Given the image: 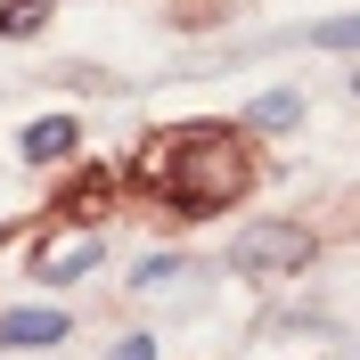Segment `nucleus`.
I'll list each match as a JSON object with an SVG mask.
<instances>
[{
	"mask_svg": "<svg viewBox=\"0 0 360 360\" xmlns=\"http://www.w3.org/2000/svg\"><path fill=\"white\" fill-rule=\"evenodd\" d=\"M58 336H66V311H8V319H0V344H17V352L58 344Z\"/></svg>",
	"mask_w": 360,
	"mask_h": 360,
	"instance_id": "5",
	"label": "nucleus"
},
{
	"mask_svg": "<svg viewBox=\"0 0 360 360\" xmlns=\"http://www.w3.org/2000/svg\"><path fill=\"white\" fill-rule=\"evenodd\" d=\"M229 270H246V278H295V270H311V229L303 221H246L238 246H229Z\"/></svg>",
	"mask_w": 360,
	"mask_h": 360,
	"instance_id": "2",
	"label": "nucleus"
},
{
	"mask_svg": "<svg viewBox=\"0 0 360 360\" xmlns=\"http://www.w3.org/2000/svg\"><path fill=\"white\" fill-rule=\"evenodd\" d=\"M139 172L156 180L164 205H180V213H221V205H238V188H246V148H238V131H221V123H188V131L148 139Z\"/></svg>",
	"mask_w": 360,
	"mask_h": 360,
	"instance_id": "1",
	"label": "nucleus"
},
{
	"mask_svg": "<svg viewBox=\"0 0 360 360\" xmlns=\"http://www.w3.org/2000/svg\"><path fill=\"white\" fill-rule=\"evenodd\" d=\"M107 188H115L107 172H82V180L66 188V213H98V197H107Z\"/></svg>",
	"mask_w": 360,
	"mask_h": 360,
	"instance_id": "9",
	"label": "nucleus"
},
{
	"mask_svg": "<svg viewBox=\"0 0 360 360\" xmlns=\"http://www.w3.org/2000/svg\"><path fill=\"white\" fill-rule=\"evenodd\" d=\"M41 17H49V0H8V8H0V33L17 41V33H33Z\"/></svg>",
	"mask_w": 360,
	"mask_h": 360,
	"instance_id": "8",
	"label": "nucleus"
},
{
	"mask_svg": "<svg viewBox=\"0 0 360 360\" xmlns=\"http://www.w3.org/2000/svg\"><path fill=\"white\" fill-rule=\"evenodd\" d=\"M254 123H262V131H295V123H303V98H295V90H270V98H254Z\"/></svg>",
	"mask_w": 360,
	"mask_h": 360,
	"instance_id": "6",
	"label": "nucleus"
},
{
	"mask_svg": "<svg viewBox=\"0 0 360 360\" xmlns=\"http://www.w3.org/2000/svg\"><path fill=\"white\" fill-rule=\"evenodd\" d=\"M74 115H41V123H25V164H66L74 156Z\"/></svg>",
	"mask_w": 360,
	"mask_h": 360,
	"instance_id": "4",
	"label": "nucleus"
},
{
	"mask_svg": "<svg viewBox=\"0 0 360 360\" xmlns=\"http://www.w3.org/2000/svg\"><path fill=\"white\" fill-rule=\"evenodd\" d=\"M180 270H188V262H180V254H148V262H139V278H131V287H139V295H172V287H180Z\"/></svg>",
	"mask_w": 360,
	"mask_h": 360,
	"instance_id": "7",
	"label": "nucleus"
},
{
	"mask_svg": "<svg viewBox=\"0 0 360 360\" xmlns=\"http://www.w3.org/2000/svg\"><path fill=\"white\" fill-rule=\"evenodd\" d=\"M319 49H352V17H328V25H319Z\"/></svg>",
	"mask_w": 360,
	"mask_h": 360,
	"instance_id": "10",
	"label": "nucleus"
},
{
	"mask_svg": "<svg viewBox=\"0 0 360 360\" xmlns=\"http://www.w3.org/2000/svg\"><path fill=\"white\" fill-rule=\"evenodd\" d=\"M107 360H156V336H123V344H115Z\"/></svg>",
	"mask_w": 360,
	"mask_h": 360,
	"instance_id": "11",
	"label": "nucleus"
},
{
	"mask_svg": "<svg viewBox=\"0 0 360 360\" xmlns=\"http://www.w3.org/2000/svg\"><path fill=\"white\" fill-rule=\"evenodd\" d=\"M98 254H107L98 229H58V238L33 246V278H41V287H74L82 270H98Z\"/></svg>",
	"mask_w": 360,
	"mask_h": 360,
	"instance_id": "3",
	"label": "nucleus"
}]
</instances>
